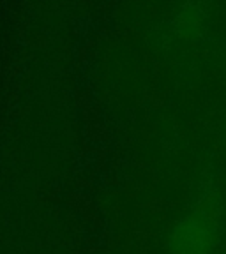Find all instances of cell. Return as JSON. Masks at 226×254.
Masks as SVG:
<instances>
[{
	"mask_svg": "<svg viewBox=\"0 0 226 254\" xmlns=\"http://www.w3.org/2000/svg\"><path fill=\"white\" fill-rule=\"evenodd\" d=\"M212 244L211 226L200 217H186L173 228L170 238L173 254H207Z\"/></svg>",
	"mask_w": 226,
	"mask_h": 254,
	"instance_id": "6da1fadb",
	"label": "cell"
}]
</instances>
